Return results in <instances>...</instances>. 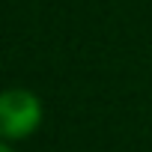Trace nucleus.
I'll list each match as a JSON object with an SVG mask.
<instances>
[{"mask_svg": "<svg viewBox=\"0 0 152 152\" xmlns=\"http://www.w3.org/2000/svg\"><path fill=\"white\" fill-rule=\"evenodd\" d=\"M45 119L42 99L27 87H9L0 96V137L18 143L39 131Z\"/></svg>", "mask_w": 152, "mask_h": 152, "instance_id": "nucleus-1", "label": "nucleus"}, {"mask_svg": "<svg viewBox=\"0 0 152 152\" xmlns=\"http://www.w3.org/2000/svg\"><path fill=\"white\" fill-rule=\"evenodd\" d=\"M0 152H15V143H9V140H3V143H0Z\"/></svg>", "mask_w": 152, "mask_h": 152, "instance_id": "nucleus-2", "label": "nucleus"}]
</instances>
